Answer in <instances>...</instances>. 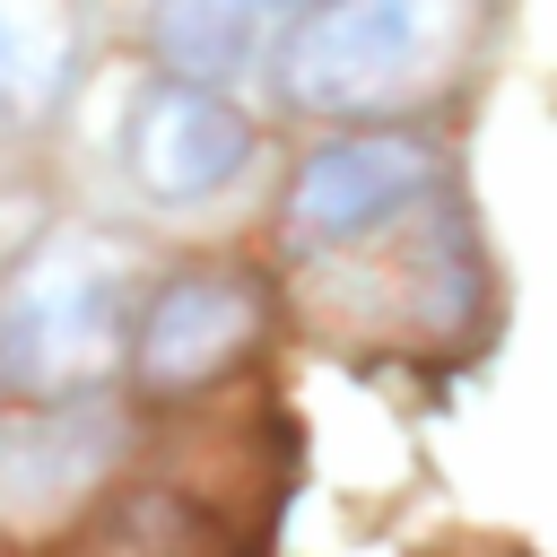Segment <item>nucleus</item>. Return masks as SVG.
Segmentation results:
<instances>
[{"label":"nucleus","instance_id":"1","mask_svg":"<svg viewBox=\"0 0 557 557\" xmlns=\"http://www.w3.org/2000/svg\"><path fill=\"white\" fill-rule=\"evenodd\" d=\"M487 35V0H322L287 35V96L331 122L426 104Z\"/></svg>","mask_w":557,"mask_h":557},{"label":"nucleus","instance_id":"2","mask_svg":"<svg viewBox=\"0 0 557 557\" xmlns=\"http://www.w3.org/2000/svg\"><path fill=\"white\" fill-rule=\"evenodd\" d=\"M122 357V252L104 235H52L9 278L0 305V374L35 400H70L104 383Z\"/></svg>","mask_w":557,"mask_h":557},{"label":"nucleus","instance_id":"3","mask_svg":"<svg viewBox=\"0 0 557 557\" xmlns=\"http://www.w3.org/2000/svg\"><path fill=\"white\" fill-rule=\"evenodd\" d=\"M122 165L148 200H209L252 165V122L200 78H157L122 131Z\"/></svg>","mask_w":557,"mask_h":557},{"label":"nucleus","instance_id":"4","mask_svg":"<svg viewBox=\"0 0 557 557\" xmlns=\"http://www.w3.org/2000/svg\"><path fill=\"white\" fill-rule=\"evenodd\" d=\"M435 183V157L426 139H400V131H366V139H331L305 157L287 209H296V235L313 244H348V235H374L383 218L418 209Z\"/></svg>","mask_w":557,"mask_h":557},{"label":"nucleus","instance_id":"5","mask_svg":"<svg viewBox=\"0 0 557 557\" xmlns=\"http://www.w3.org/2000/svg\"><path fill=\"white\" fill-rule=\"evenodd\" d=\"M252 331H261V305H252V287L235 270H183V278L157 287V305H148V322L131 339V366H139V383L157 400L200 392L209 374H226L252 348Z\"/></svg>","mask_w":557,"mask_h":557},{"label":"nucleus","instance_id":"6","mask_svg":"<svg viewBox=\"0 0 557 557\" xmlns=\"http://www.w3.org/2000/svg\"><path fill=\"white\" fill-rule=\"evenodd\" d=\"M113 453V426L87 409H26L0 426V513L9 522H52L61 505H78L96 487Z\"/></svg>","mask_w":557,"mask_h":557},{"label":"nucleus","instance_id":"7","mask_svg":"<svg viewBox=\"0 0 557 557\" xmlns=\"http://www.w3.org/2000/svg\"><path fill=\"white\" fill-rule=\"evenodd\" d=\"M261 17H270L261 0H157L148 9V44H157V61L174 78L218 87L261 52Z\"/></svg>","mask_w":557,"mask_h":557},{"label":"nucleus","instance_id":"8","mask_svg":"<svg viewBox=\"0 0 557 557\" xmlns=\"http://www.w3.org/2000/svg\"><path fill=\"white\" fill-rule=\"evenodd\" d=\"M70 78V9L0 0V122H35Z\"/></svg>","mask_w":557,"mask_h":557},{"label":"nucleus","instance_id":"9","mask_svg":"<svg viewBox=\"0 0 557 557\" xmlns=\"http://www.w3.org/2000/svg\"><path fill=\"white\" fill-rule=\"evenodd\" d=\"M261 9H287V0H261Z\"/></svg>","mask_w":557,"mask_h":557}]
</instances>
